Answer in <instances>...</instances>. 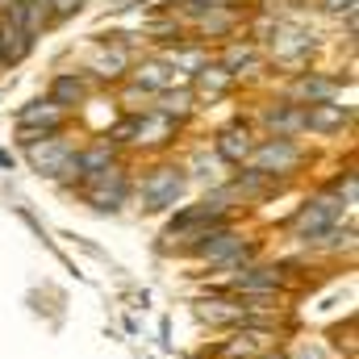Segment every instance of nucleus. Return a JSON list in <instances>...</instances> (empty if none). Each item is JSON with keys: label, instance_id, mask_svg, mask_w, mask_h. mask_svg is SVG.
<instances>
[{"label": "nucleus", "instance_id": "aec40b11", "mask_svg": "<svg viewBox=\"0 0 359 359\" xmlns=\"http://www.w3.org/2000/svg\"><path fill=\"white\" fill-rule=\"evenodd\" d=\"M121 67H126V55H121V50H113V55L96 59V72H100V76H121Z\"/></svg>", "mask_w": 359, "mask_h": 359}, {"label": "nucleus", "instance_id": "0eeeda50", "mask_svg": "<svg viewBox=\"0 0 359 359\" xmlns=\"http://www.w3.org/2000/svg\"><path fill=\"white\" fill-rule=\"evenodd\" d=\"M301 159V151L288 142V138H271V142H264L259 151H255V172H288L292 163Z\"/></svg>", "mask_w": 359, "mask_h": 359}, {"label": "nucleus", "instance_id": "5701e85b", "mask_svg": "<svg viewBox=\"0 0 359 359\" xmlns=\"http://www.w3.org/2000/svg\"><path fill=\"white\" fill-rule=\"evenodd\" d=\"M322 8H326V13H351L355 0H322Z\"/></svg>", "mask_w": 359, "mask_h": 359}, {"label": "nucleus", "instance_id": "9b49d317", "mask_svg": "<svg viewBox=\"0 0 359 359\" xmlns=\"http://www.w3.org/2000/svg\"><path fill=\"white\" fill-rule=\"evenodd\" d=\"M172 130H176V121H172L168 113H151V117L134 121V134H138V142H163Z\"/></svg>", "mask_w": 359, "mask_h": 359}, {"label": "nucleus", "instance_id": "1a4fd4ad", "mask_svg": "<svg viewBox=\"0 0 359 359\" xmlns=\"http://www.w3.org/2000/svg\"><path fill=\"white\" fill-rule=\"evenodd\" d=\"M217 155H222V159H230V163H243V159L251 155V134H247L243 126L222 130V138H217Z\"/></svg>", "mask_w": 359, "mask_h": 359}, {"label": "nucleus", "instance_id": "2eb2a0df", "mask_svg": "<svg viewBox=\"0 0 359 359\" xmlns=\"http://www.w3.org/2000/svg\"><path fill=\"white\" fill-rule=\"evenodd\" d=\"M196 313H201L205 322H247L243 305H226V301H201Z\"/></svg>", "mask_w": 359, "mask_h": 359}, {"label": "nucleus", "instance_id": "6ab92c4d", "mask_svg": "<svg viewBox=\"0 0 359 359\" xmlns=\"http://www.w3.org/2000/svg\"><path fill=\"white\" fill-rule=\"evenodd\" d=\"M255 63V50L251 46H230L226 50V76H234L238 67H251Z\"/></svg>", "mask_w": 359, "mask_h": 359}, {"label": "nucleus", "instance_id": "b1692460", "mask_svg": "<svg viewBox=\"0 0 359 359\" xmlns=\"http://www.w3.org/2000/svg\"><path fill=\"white\" fill-rule=\"evenodd\" d=\"M55 4V13H72V8H80V0H50Z\"/></svg>", "mask_w": 359, "mask_h": 359}, {"label": "nucleus", "instance_id": "6e6552de", "mask_svg": "<svg viewBox=\"0 0 359 359\" xmlns=\"http://www.w3.org/2000/svg\"><path fill=\"white\" fill-rule=\"evenodd\" d=\"M351 113L343 109V104H330V100H322V104H313V109H305V126L309 130H322V134H330V130H339L343 121H347Z\"/></svg>", "mask_w": 359, "mask_h": 359}, {"label": "nucleus", "instance_id": "423d86ee", "mask_svg": "<svg viewBox=\"0 0 359 359\" xmlns=\"http://www.w3.org/2000/svg\"><path fill=\"white\" fill-rule=\"evenodd\" d=\"M29 163L42 172V176H67V163H72V147L59 142V138H42L29 147Z\"/></svg>", "mask_w": 359, "mask_h": 359}, {"label": "nucleus", "instance_id": "20e7f679", "mask_svg": "<svg viewBox=\"0 0 359 359\" xmlns=\"http://www.w3.org/2000/svg\"><path fill=\"white\" fill-rule=\"evenodd\" d=\"M84 196H88L96 209H117L126 196H130V184H126V176L109 163V168H100V172H92L88 188H84Z\"/></svg>", "mask_w": 359, "mask_h": 359}, {"label": "nucleus", "instance_id": "9d476101", "mask_svg": "<svg viewBox=\"0 0 359 359\" xmlns=\"http://www.w3.org/2000/svg\"><path fill=\"white\" fill-rule=\"evenodd\" d=\"M276 59H301L309 46H313V38L305 34V29H276Z\"/></svg>", "mask_w": 359, "mask_h": 359}, {"label": "nucleus", "instance_id": "dca6fc26", "mask_svg": "<svg viewBox=\"0 0 359 359\" xmlns=\"http://www.w3.org/2000/svg\"><path fill=\"white\" fill-rule=\"evenodd\" d=\"M25 46H29V38H25V29H17V25H4L0 29V59H21L25 55Z\"/></svg>", "mask_w": 359, "mask_h": 359}, {"label": "nucleus", "instance_id": "4468645a", "mask_svg": "<svg viewBox=\"0 0 359 359\" xmlns=\"http://www.w3.org/2000/svg\"><path fill=\"white\" fill-rule=\"evenodd\" d=\"M280 284V276L271 268H247V271H238V288L243 292H271Z\"/></svg>", "mask_w": 359, "mask_h": 359}, {"label": "nucleus", "instance_id": "f03ea898", "mask_svg": "<svg viewBox=\"0 0 359 359\" xmlns=\"http://www.w3.org/2000/svg\"><path fill=\"white\" fill-rule=\"evenodd\" d=\"M213 226H222V205L217 201H205V205H192V209H184L176 213V222L168 226V238H205V234H213Z\"/></svg>", "mask_w": 359, "mask_h": 359}, {"label": "nucleus", "instance_id": "4be33fe9", "mask_svg": "<svg viewBox=\"0 0 359 359\" xmlns=\"http://www.w3.org/2000/svg\"><path fill=\"white\" fill-rule=\"evenodd\" d=\"M192 104V92H176V96H163V113L172 117V113H184Z\"/></svg>", "mask_w": 359, "mask_h": 359}, {"label": "nucleus", "instance_id": "f8f14e48", "mask_svg": "<svg viewBox=\"0 0 359 359\" xmlns=\"http://www.w3.org/2000/svg\"><path fill=\"white\" fill-rule=\"evenodd\" d=\"M268 126L276 130V138H288L292 130H301V126H305V109H297V104L268 109Z\"/></svg>", "mask_w": 359, "mask_h": 359}, {"label": "nucleus", "instance_id": "ddd939ff", "mask_svg": "<svg viewBox=\"0 0 359 359\" xmlns=\"http://www.w3.org/2000/svg\"><path fill=\"white\" fill-rule=\"evenodd\" d=\"M34 126L55 134L59 130V104H29V109H21V130H34Z\"/></svg>", "mask_w": 359, "mask_h": 359}, {"label": "nucleus", "instance_id": "f3484780", "mask_svg": "<svg viewBox=\"0 0 359 359\" xmlns=\"http://www.w3.org/2000/svg\"><path fill=\"white\" fill-rule=\"evenodd\" d=\"M297 92H301L309 104H322V100H330V96H334V84H330V80H322V76H305V80L297 84Z\"/></svg>", "mask_w": 359, "mask_h": 359}, {"label": "nucleus", "instance_id": "7ed1b4c3", "mask_svg": "<svg viewBox=\"0 0 359 359\" xmlns=\"http://www.w3.org/2000/svg\"><path fill=\"white\" fill-rule=\"evenodd\" d=\"M196 255H201V259H209V264L238 268L243 259H251V247H247L238 234H230V230H213V234H205V238L196 243Z\"/></svg>", "mask_w": 359, "mask_h": 359}, {"label": "nucleus", "instance_id": "39448f33", "mask_svg": "<svg viewBox=\"0 0 359 359\" xmlns=\"http://www.w3.org/2000/svg\"><path fill=\"white\" fill-rule=\"evenodd\" d=\"M180 192H184V172H176V168H159V172H151V176L142 180V201H147V209H168V205H176Z\"/></svg>", "mask_w": 359, "mask_h": 359}, {"label": "nucleus", "instance_id": "412c9836", "mask_svg": "<svg viewBox=\"0 0 359 359\" xmlns=\"http://www.w3.org/2000/svg\"><path fill=\"white\" fill-rule=\"evenodd\" d=\"M138 80H142L147 88H168V72H163L159 63H151V67H142V72H138Z\"/></svg>", "mask_w": 359, "mask_h": 359}, {"label": "nucleus", "instance_id": "f257e3e1", "mask_svg": "<svg viewBox=\"0 0 359 359\" xmlns=\"http://www.w3.org/2000/svg\"><path fill=\"white\" fill-rule=\"evenodd\" d=\"M339 213H343V201H339V196L309 201V205L292 217V230L309 243V238H318V234H330V230H334V222H339Z\"/></svg>", "mask_w": 359, "mask_h": 359}, {"label": "nucleus", "instance_id": "393cba45", "mask_svg": "<svg viewBox=\"0 0 359 359\" xmlns=\"http://www.w3.org/2000/svg\"><path fill=\"white\" fill-rule=\"evenodd\" d=\"M0 168H13V155L8 151H0Z\"/></svg>", "mask_w": 359, "mask_h": 359}, {"label": "nucleus", "instance_id": "a211bd4d", "mask_svg": "<svg viewBox=\"0 0 359 359\" xmlns=\"http://www.w3.org/2000/svg\"><path fill=\"white\" fill-rule=\"evenodd\" d=\"M76 100H84V84H80L76 76H59V80H55V100H50V104H76Z\"/></svg>", "mask_w": 359, "mask_h": 359}]
</instances>
